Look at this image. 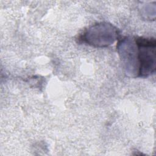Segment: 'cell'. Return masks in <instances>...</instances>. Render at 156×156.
Wrapping results in <instances>:
<instances>
[{"label": "cell", "mask_w": 156, "mask_h": 156, "mask_svg": "<svg viewBox=\"0 0 156 156\" xmlns=\"http://www.w3.org/2000/svg\"><path fill=\"white\" fill-rule=\"evenodd\" d=\"M119 29L113 24L102 22L88 27L80 40L84 43L95 48H106L112 45L119 37Z\"/></svg>", "instance_id": "1"}, {"label": "cell", "mask_w": 156, "mask_h": 156, "mask_svg": "<svg viewBox=\"0 0 156 156\" xmlns=\"http://www.w3.org/2000/svg\"><path fill=\"white\" fill-rule=\"evenodd\" d=\"M135 40L138 47V77H147L155 71V39L135 37Z\"/></svg>", "instance_id": "2"}, {"label": "cell", "mask_w": 156, "mask_h": 156, "mask_svg": "<svg viewBox=\"0 0 156 156\" xmlns=\"http://www.w3.org/2000/svg\"><path fill=\"white\" fill-rule=\"evenodd\" d=\"M116 48L126 73L129 77H138V47L135 37H124L118 41Z\"/></svg>", "instance_id": "3"}]
</instances>
